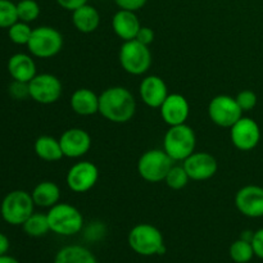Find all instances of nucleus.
I'll use <instances>...</instances> for the list:
<instances>
[{"label":"nucleus","instance_id":"obj_1","mask_svg":"<svg viewBox=\"0 0 263 263\" xmlns=\"http://www.w3.org/2000/svg\"><path fill=\"white\" fill-rule=\"evenodd\" d=\"M136 100L123 86H112L99 95V113L113 123H126L135 116Z\"/></svg>","mask_w":263,"mask_h":263},{"label":"nucleus","instance_id":"obj_2","mask_svg":"<svg viewBox=\"0 0 263 263\" xmlns=\"http://www.w3.org/2000/svg\"><path fill=\"white\" fill-rule=\"evenodd\" d=\"M130 248L140 256H161L166 252L163 235L151 223H139L134 226L127 236Z\"/></svg>","mask_w":263,"mask_h":263},{"label":"nucleus","instance_id":"obj_3","mask_svg":"<svg viewBox=\"0 0 263 263\" xmlns=\"http://www.w3.org/2000/svg\"><path fill=\"white\" fill-rule=\"evenodd\" d=\"M50 231L61 236H72L84 228V216L74 205L57 203L46 213Z\"/></svg>","mask_w":263,"mask_h":263},{"label":"nucleus","instance_id":"obj_4","mask_svg":"<svg viewBox=\"0 0 263 263\" xmlns=\"http://www.w3.org/2000/svg\"><path fill=\"white\" fill-rule=\"evenodd\" d=\"M197 136L194 130L186 123L170 126L163 138V151L174 161H185L195 152Z\"/></svg>","mask_w":263,"mask_h":263},{"label":"nucleus","instance_id":"obj_5","mask_svg":"<svg viewBox=\"0 0 263 263\" xmlns=\"http://www.w3.org/2000/svg\"><path fill=\"white\" fill-rule=\"evenodd\" d=\"M33 203L31 193L25 190H13L8 193L0 204V215L3 220L12 226H22L33 213Z\"/></svg>","mask_w":263,"mask_h":263},{"label":"nucleus","instance_id":"obj_6","mask_svg":"<svg viewBox=\"0 0 263 263\" xmlns=\"http://www.w3.org/2000/svg\"><path fill=\"white\" fill-rule=\"evenodd\" d=\"M31 55L40 59L55 57L63 48V36L51 26H39L33 28L28 44L26 45Z\"/></svg>","mask_w":263,"mask_h":263},{"label":"nucleus","instance_id":"obj_7","mask_svg":"<svg viewBox=\"0 0 263 263\" xmlns=\"http://www.w3.org/2000/svg\"><path fill=\"white\" fill-rule=\"evenodd\" d=\"M121 67L127 73L141 76L146 73L152 66V53L148 45H144L138 40L123 41L118 54Z\"/></svg>","mask_w":263,"mask_h":263},{"label":"nucleus","instance_id":"obj_8","mask_svg":"<svg viewBox=\"0 0 263 263\" xmlns=\"http://www.w3.org/2000/svg\"><path fill=\"white\" fill-rule=\"evenodd\" d=\"M174 166V159L163 149L146 151L138 161V172L148 182L164 181L167 174Z\"/></svg>","mask_w":263,"mask_h":263},{"label":"nucleus","instance_id":"obj_9","mask_svg":"<svg viewBox=\"0 0 263 263\" xmlns=\"http://www.w3.org/2000/svg\"><path fill=\"white\" fill-rule=\"evenodd\" d=\"M208 116L218 127L230 128L243 117V110L235 98L221 94L211 99L208 104Z\"/></svg>","mask_w":263,"mask_h":263},{"label":"nucleus","instance_id":"obj_10","mask_svg":"<svg viewBox=\"0 0 263 263\" xmlns=\"http://www.w3.org/2000/svg\"><path fill=\"white\" fill-rule=\"evenodd\" d=\"M30 98L39 104H53L57 103L62 97L61 80L51 73L36 74L30 82Z\"/></svg>","mask_w":263,"mask_h":263},{"label":"nucleus","instance_id":"obj_11","mask_svg":"<svg viewBox=\"0 0 263 263\" xmlns=\"http://www.w3.org/2000/svg\"><path fill=\"white\" fill-rule=\"evenodd\" d=\"M99 180V170L92 162L81 161L74 163L68 170L66 184L73 193H86L97 185Z\"/></svg>","mask_w":263,"mask_h":263},{"label":"nucleus","instance_id":"obj_12","mask_svg":"<svg viewBox=\"0 0 263 263\" xmlns=\"http://www.w3.org/2000/svg\"><path fill=\"white\" fill-rule=\"evenodd\" d=\"M230 139L239 151H253L261 141V128L253 118L241 117L230 127Z\"/></svg>","mask_w":263,"mask_h":263},{"label":"nucleus","instance_id":"obj_13","mask_svg":"<svg viewBox=\"0 0 263 263\" xmlns=\"http://www.w3.org/2000/svg\"><path fill=\"white\" fill-rule=\"evenodd\" d=\"M235 207L246 217H263V187L246 185L239 189L235 194Z\"/></svg>","mask_w":263,"mask_h":263},{"label":"nucleus","instance_id":"obj_14","mask_svg":"<svg viewBox=\"0 0 263 263\" xmlns=\"http://www.w3.org/2000/svg\"><path fill=\"white\" fill-rule=\"evenodd\" d=\"M185 171L189 175L190 180L204 181L216 175L218 168L217 161L212 154L207 152H194L185 161H182Z\"/></svg>","mask_w":263,"mask_h":263},{"label":"nucleus","instance_id":"obj_15","mask_svg":"<svg viewBox=\"0 0 263 263\" xmlns=\"http://www.w3.org/2000/svg\"><path fill=\"white\" fill-rule=\"evenodd\" d=\"M63 156L67 158H81L91 148V136L84 128L72 127L64 131L59 138Z\"/></svg>","mask_w":263,"mask_h":263},{"label":"nucleus","instance_id":"obj_16","mask_svg":"<svg viewBox=\"0 0 263 263\" xmlns=\"http://www.w3.org/2000/svg\"><path fill=\"white\" fill-rule=\"evenodd\" d=\"M139 94L144 104L151 108H159L168 97V89L162 77L149 74L141 80Z\"/></svg>","mask_w":263,"mask_h":263},{"label":"nucleus","instance_id":"obj_17","mask_svg":"<svg viewBox=\"0 0 263 263\" xmlns=\"http://www.w3.org/2000/svg\"><path fill=\"white\" fill-rule=\"evenodd\" d=\"M161 116L168 126L182 125L186 122L190 113V105L181 94H168L163 104L159 107Z\"/></svg>","mask_w":263,"mask_h":263},{"label":"nucleus","instance_id":"obj_18","mask_svg":"<svg viewBox=\"0 0 263 263\" xmlns=\"http://www.w3.org/2000/svg\"><path fill=\"white\" fill-rule=\"evenodd\" d=\"M141 25L138 15L133 10L120 9L112 18V28L116 35L123 41L134 40L140 30Z\"/></svg>","mask_w":263,"mask_h":263},{"label":"nucleus","instance_id":"obj_19","mask_svg":"<svg viewBox=\"0 0 263 263\" xmlns=\"http://www.w3.org/2000/svg\"><path fill=\"white\" fill-rule=\"evenodd\" d=\"M69 104H71L72 110L82 117L99 113V97L92 90L86 89V87L74 90Z\"/></svg>","mask_w":263,"mask_h":263},{"label":"nucleus","instance_id":"obj_20","mask_svg":"<svg viewBox=\"0 0 263 263\" xmlns=\"http://www.w3.org/2000/svg\"><path fill=\"white\" fill-rule=\"evenodd\" d=\"M8 72L15 81L30 82L36 76V63L32 57L25 53H17L8 61Z\"/></svg>","mask_w":263,"mask_h":263},{"label":"nucleus","instance_id":"obj_21","mask_svg":"<svg viewBox=\"0 0 263 263\" xmlns=\"http://www.w3.org/2000/svg\"><path fill=\"white\" fill-rule=\"evenodd\" d=\"M72 23L79 32L91 33L99 27L100 14L97 8L85 4L72 12Z\"/></svg>","mask_w":263,"mask_h":263},{"label":"nucleus","instance_id":"obj_22","mask_svg":"<svg viewBox=\"0 0 263 263\" xmlns=\"http://www.w3.org/2000/svg\"><path fill=\"white\" fill-rule=\"evenodd\" d=\"M31 197H32L35 205H37V207L51 208L57 203H59L61 189L53 181H41L33 187Z\"/></svg>","mask_w":263,"mask_h":263},{"label":"nucleus","instance_id":"obj_23","mask_svg":"<svg viewBox=\"0 0 263 263\" xmlns=\"http://www.w3.org/2000/svg\"><path fill=\"white\" fill-rule=\"evenodd\" d=\"M33 151L36 156L45 162H58L63 158V152H62L59 139L49 135L39 136L33 144Z\"/></svg>","mask_w":263,"mask_h":263},{"label":"nucleus","instance_id":"obj_24","mask_svg":"<svg viewBox=\"0 0 263 263\" xmlns=\"http://www.w3.org/2000/svg\"><path fill=\"white\" fill-rule=\"evenodd\" d=\"M54 263H98L94 254L81 246L63 247L55 254Z\"/></svg>","mask_w":263,"mask_h":263},{"label":"nucleus","instance_id":"obj_25","mask_svg":"<svg viewBox=\"0 0 263 263\" xmlns=\"http://www.w3.org/2000/svg\"><path fill=\"white\" fill-rule=\"evenodd\" d=\"M22 228L23 231H25L28 236H32V238H40V236L46 235V234L50 231L48 216L44 215V213L33 212L32 215L25 221Z\"/></svg>","mask_w":263,"mask_h":263},{"label":"nucleus","instance_id":"obj_26","mask_svg":"<svg viewBox=\"0 0 263 263\" xmlns=\"http://www.w3.org/2000/svg\"><path fill=\"white\" fill-rule=\"evenodd\" d=\"M229 253H230V258L235 263H248L256 256L251 241H247L244 239H238L234 241L230 246Z\"/></svg>","mask_w":263,"mask_h":263},{"label":"nucleus","instance_id":"obj_27","mask_svg":"<svg viewBox=\"0 0 263 263\" xmlns=\"http://www.w3.org/2000/svg\"><path fill=\"white\" fill-rule=\"evenodd\" d=\"M32 30L33 28H31L28 23L17 21L14 25L8 28V36H9V40L15 45H27Z\"/></svg>","mask_w":263,"mask_h":263},{"label":"nucleus","instance_id":"obj_28","mask_svg":"<svg viewBox=\"0 0 263 263\" xmlns=\"http://www.w3.org/2000/svg\"><path fill=\"white\" fill-rule=\"evenodd\" d=\"M18 21L31 23L40 15V5L36 0H21L17 3Z\"/></svg>","mask_w":263,"mask_h":263},{"label":"nucleus","instance_id":"obj_29","mask_svg":"<svg viewBox=\"0 0 263 263\" xmlns=\"http://www.w3.org/2000/svg\"><path fill=\"white\" fill-rule=\"evenodd\" d=\"M189 180L190 177L186 174V171H185L184 166H172L164 181H166L167 186L171 187V189L180 190L186 186Z\"/></svg>","mask_w":263,"mask_h":263},{"label":"nucleus","instance_id":"obj_30","mask_svg":"<svg viewBox=\"0 0 263 263\" xmlns=\"http://www.w3.org/2000/svg\"><path fill=\"white\" fill-rule=\"evenodd\" d=\"M17 21V4L10 0H0V28H9Z\"/></svg>","mask_w":263,"mask_h":263},{"label":"nucleus","instance_id":"obj_31","mask_svg":"<svg viewBox=\"0 0 263 263\" xmlns=\"http://www.w3.org/2000/svg\"><path fill=\"white\" fill-rule=\"evenodd\" d=\"M235 99L243 112H249V110L253 109L257 105V100H258L256 92L252 91V90H243L236 95Z\"/></svg>","mask_w":263,"mask_h":263},{"label":"nucleus","instance_id":"obj_32","mask_svg":"<svg viewBox=\"0 0 263 263\" xmlns=\"http://www.w3.org/2000/svg\"><path fill=\"white\" fill-rule=\"evenodd\" d=\"M9 95L15 100H25L30 98V87H28V82L15 81L13 80L12 84L9 85Z\"/></svg>","mask_w":263,"mask_h":263},{"label":"nucleus","instance_id":"obj_33","mask_svg":"<svg viewBox=\"0 0 263 263\" xmlns=\"http://www.w3.org/2000/svg\"><path fill=\"white\" fill-rule=\"evenodd\" d=\"M146 2L148 0H115L116 4L120 7V9L133 10V12L141 9L146 4Z\"/></svg>","mask_w":263,"mask_h":263},{"label":"nucleus","instance_id":"obj_34","mask_svg":"<svg viewBox=\"0 0 263 263\" xmlns=\"http://www.w3.org/2000/svg\"><path fill=\"white\" fill-rule=\"evenodd\" d=\"M135 40L140 41L144 45H151L154 41V31L151 27H146V26H141L140 30H139L138 35H136Z\"/></svg>","mask_w":263,"mask_h":263},{"label":"nucleus","instance_id":"obj_35","mask_svg":"<svg viewBox=\"0 0 263 263\" xmlns=\"http://www.w3.org/2000/svg\"><path fill=\"white\" fill-rule=\"evenodd\" d=\"M252 246H253V251L256 257L263 259V228L254 231L253 239H252Z\"/></svg>","mask_w":263,"mask_h":263},{"label":"nucleus","instance_id":"obj_36","mask_svg":"<svg viewBox=\"0 0 263 263\" xmlns=\"http://www.w3.org/2000/svg\"><path fill=\"white\" fill-rule=\"evenodd\" d=\"M55 2L57 4H58L61 8H63V9L69 10V12H73V10L77 9V8L87 4L89 0H55Z\"/></svg>","mask_w":263,"mask_h":263},{"label":"nucleus","instance_id":"obj_37","mask_svg":"<svg viewBox=\"0 0 263 263\" xmlns=\"http://www.w3.org/2000/svg\"><path fill=\"white\" fill-rule=\"evenodd\" d=\"M9 239L7 238V235L0 233V256H4L7 254V252L9 251Z\"/></svg>","mask_w":263,"mask_h":263},{"label":"nucleus","instance_id":"obj_38","mask_svg":"<svg viewBox=\"0 0 263 263\" xmlns=\"http://www.w3.org/2000/svg\"><path fill=\"white\" fill-rule=\"evenodd\" d=\"M0 263H20V262H18V259H15L14 257L4 254V256H0Z\"/></svg>","mask_w":263,"mask_h":263},{"label":"nucleus","instance_id":"obj_39","mask_svg":"<svg viewBox=\"0 0 263 263\" xmlns=\"http://www.w3.org/2000/svg\"><path fill=\"white\" fill-rule=\"evenodd\" d=\"M253 235H254V231L247 230V231H243V233H241L240 239H244V240L251 241V243H252V239H253Z\"/></svg>","mask_w":263,"mask_h":263}]
</instances>
